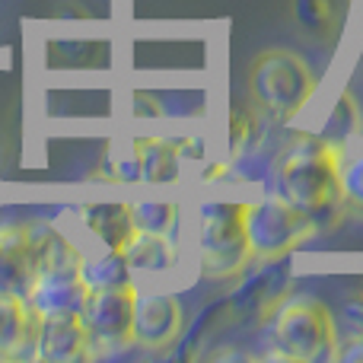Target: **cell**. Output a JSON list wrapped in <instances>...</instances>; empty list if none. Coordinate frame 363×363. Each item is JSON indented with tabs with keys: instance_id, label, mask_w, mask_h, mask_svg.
<instances>
[{
	"instance_id": "5bb4252c",
	"label": "cell",
	"mask_w": 363,
	"mask_h": 363,
	"mask_svg": "<svg viewBox=\"0 0 363 363\" xmlns=\"http://www.w3.org/2000/svg\"><path fill=\"white\" fill-rule=\"evenodd\" d=\"M134 160L140 166V182H147V185H166V182L179 179L182 153L169 140H160V138L134 140Z\"/></svg>"
},
{
	"instance_id": "8992f818",
	"label": "cell",
	"mask_w": 363,
	"mask_h": 363,
	"mask_svg": "<svg viewBox=\"0 0 363 363\" xmlns=\"http://www.w3.org/2000/svg\"><path fill=\"white\" fill-rule=\"evenodd\" d=\"M134 294H138V287L86 290L77 319H80L83 332H86L89 354L93 351H121V347L134 345L131 341Z\"/></svg>"
},
{
	"instance_id": "2e32d148",
	"label": "cell",
	"mask_w": 363,
	"mask_h": 363,
	"mask_svg": "<svg viewBox=\"0 0 363 363\" xmlns=\"http://www.w3.org/2000/svg\"><path fill=\"white\" fill-rule=\"evenodd\" d=\"M360 128L363 125H360L357 102H354L351 93H345L338 102H335V108H332V115H328V121H325L319 138L328 140L332 147H341V150H345V144L354 138V134H360Z\"/></svg>"
},
{
	"instance_id": "7c38bea8",
	"label": "cell",
	"mask_w": 363,
	"mask_h": 363,
	"mask_svg": "<svg viewBox=\"0 0 363 363\" xmlns=\"http://www.w3.org/2000/svg\"><path fill=\"white\" fill-rule=\"evenodd\" d=\"M80 281L86 290L134 287V271L121 249H102L99 255H80Z\"/></svg>"
},
{
	"instance_id": "ba28073f",
	"label": "cell",
	"mask_w": 363,
	"mask_h": 363,
	"mask_svg": "<svg viewBox=\"0 0 363 363\" xmlns=\"http://www.w3.org/2000/svg\"><path fill=\"white\" fill-rule=\"evenodd\" d=\"M182 303L172 294H134L131 341L140 347H169L182 335Z\"/></svg>"
},
{
	"instance_id": "30bf717a",
	"label": "cell",
	"mask_w": 363,
	"mask_h": 363,
	"mask_svg": "<svg viewBox=\"0 0 363 363\" xmlns=\"http://www.w3.org/2000/svg\"><path fill=\"white\" fill-rule=\"evenodd\" d=\"M35 268H32L26 226H0V296H26Z\"/></svg>"
},
{
	"instance_id": "ac0fdd59",
	"label": "cell",
	"mask_w": 363,
	"mask_h": 363,
	"mask_svg": "<svg viewBox=\"0 0 363 363\" xmlns=\"http://www.w3.org/2000/svg\"><path fill=\"white\" fill-rule=\"evenodd\" d=\"M294 16L309 35H328L335 26V10L328 0H294Z\"/></svg>"
},
{
	"instance_id": "6da1fadb",
	"label": "cell",
	"mask_w": 363,
	"mask_h": 363,
	"mask_svg": "<svg viewBox=\"0 0 363 363\" xmlns=\"http://www.w3.org/2000/svg\"><path fill=\"white\" fill-rule=\"evenodd\" d=\"M341 147H332L319 134L296 131L287 138L284 150L277 153V198L303 213L315 233L332 230L341 217V194H338V163Z\"/></svg>"
},
{
	"instance_id": "8fae6325",
	"label": "cell",
	"mask_w": 363,
	"mask_h": 363,
	"mask_svg": "<svg viewBox=\"0 0 363 363\" xmlns=\"http://www.w3.org/2000/svg\"><path fill=\"white\" fill-rule=\"evenodd\" d=\"M80 223L93 239H99L102 249H125L134 236L131 207L125 201H93L80 207Z\"/></svg>"
},
{
	"instance_id": "7a4b0ae2",
	"label": "cell",
	"mask_w": 363,
	"mask_h": 363,
	"mask_svg": "<svg viewBox=\"0 0 363 363\" xmlns=\"http://www.w3.org/2000/svg\"><path fill=\"white\" fill-rule=\"evenodd\" d=\"M268 338L277 357L296 363L335 360L338 325L325 303L309 294H287L268 309Z\"/></svg>"
},
{
	"instance_id": "9a60e30c",
	"label": "cell",
	"mask_w": 363,
	"mask_h": 363,
	"mask_svg": "<svg viewBox=\"0 0 363 363\" xmlns=\"http://www.w3.org/2000/svg\"><path fill=\"white\" fill-rule=\"evenodd\" d=\"M131 223L138 233H153V236H176L179 226V207L172 201H134Z\"/></svg>"
},
{
	"instance_id": "ffe728a7",
	"label": "cell",
	"mask_w": 363,
	"mask_h": 363,
	"mask_svg": "<svg viewBox=\"0 0 363 363\" xmlns=\"http://www.w3.org/2000/svg\"><path fill=\"white\" fill-rule=\"evenodd\" d=\"M108 179L121 182V185H134V182H140V166L138 160L131 157H121V160H112V169H108Z\"/></svg>"
},
{
	"instance_id": "5b68a950",
	"label": "cell",
	"mask_w": 363,
	"mask_h": 363,
	"mask_svg": "<svg viewBox=\"0 0 363 363\" xmlns=\"http://www.w3.org/2000/svg\"><path fill=\"white\" fill-rule=\"evenodd\" d=\"M242 230L252 262H277L315 236V226L277 194L249 204L242 201Z\"/></svg>"
},
{
	"instance_id": "3957f363",
	"label": "cell",
	"mask_w": 363,
	"mask_h": 363,
	"mask_svg": "<svg viewBox=\"0 0 363 363\" xmlns=\"http://www.w3.org/2000/svg\"><path fill=\"white\" fill-rule=\"evenodd\" d=\"M249 99L264 118L290 121L315 93V74L296 51L268 48L249 64Z\"/></svg>"
},
{
	"instance_id": "d6986e66",
	"label": "cell",
	"mask_w": 363,
	"mask_h": 363,
	"mask_svg": "<svg viewBox=\"0 0 363 363\" xmlns=\"http://www.w3.org/2000/svg\"><path fill=\"white\" fill-rule=\"evenodd\" d=\"M341 325L347 335H363V287L354 296H347L345 309H341Z\"/></svg>"
},
{
	"instance_id": "44dd1931",
	"label": "cell",
	"mask_w": 363,
	"mask_h": 363,
	"mask_svg": "<svg viewBox=\"0 0 363 363\" xmlns=\"http://www.w3.org/2000/svg\"><path fill=\"white\" fill-rule=\"evenodd\" d=\"M335 360H341V363H363V335H347V341L338 338Z\"/></svg>"
},
{
	"instance_id": "9c48e42d",
	"label": "cell",
	"mask_w": 363,
	"mask_h": 363,
	"mask_svg": "<svg viewBox=\"0 0 363 363\" xmlns=\"http://www.w3.org/2000/svg\"><path fill=\"white\" fill-rule=\"evenodd\" d=\"M32 357L45 363H74L89 357V341L77 315L64 319H35L32 332Z\"/></svg>"
},
{
	"instance_id": "4fadbf2b",
	"label": "cell",
	"mask_w": 363,
	"mask_h": 363,
	"mask_svg": "<svg viewBox=\"0 0 363 363\" xmlns=\"http://www.w3.org/2000/svg\"><path fill=\"white\" fill-rule=\"evenodd\" d=\"M121 252H125L131 271H140V274H166L179 262L176 242L169 236H153V233H138V230H134V236L128 239Z\"/></svg>"
},
{
	"instance_id": "52a82bcc",
	"label": "cell",
	"mask_w": 363,
	"mask_h": 363,
	"mask_svg": "<svg viewBox=\"0 0 363 363\" xmlns=\"http://www.w3.org/2000/svg\"><path fill=\"white\" fill-rule=\"evenodd\" d=\"M83 296L86 287L80 281V268H45L35 271L23 300L35 319H64L80 313Z\"/></svg>"
},
{
	"instance_id": "e0dca14e",
	"label": "cell",
	"mask_w": 363,
	"mask_h": 363,
	"mask_svg": "<svg viewBox=\"0 0 363 363\" xmlns=\"http://www.w3.org/2000/svg\"><path fill=\"white\" fill-rule=\"evenodd\" d=\"M338 194L345 213L363 220V153L360 157H345L341 153L338 163Z\"/></svg>"
},
{
	"instance_id": "277c9868",
	"label": "cell",
	"mask_w": 363,
	"mask_h": 363,
	"mask_svg": "<svg viewBox=\"0 0 363 363\" xmlns=\"http://www.w3.org/2000/svg\"><path fill=\"white\" fill-rule=\"evenodd\" d=\"M198 258L204 277H211V281H230V277H239L249 268L252 252L242 230V204L207 201L201 207Z\"/></svg>"
}]
</instances>
